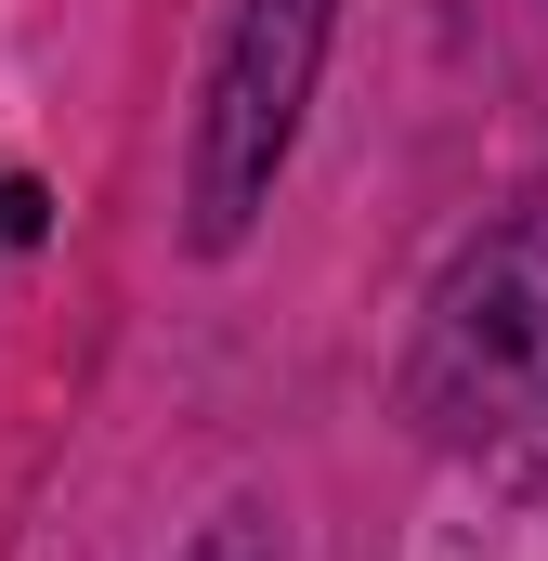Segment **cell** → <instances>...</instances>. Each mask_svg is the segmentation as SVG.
Wrapping results in <instances>:
<instances>
[{
    "mask_svg": "<svg viewBox=\"0 0 548 561\" xmlns=\"http://www.w3.org/2000/svg\"><path fill=\"white\" fill-rule=\"evenodd\" d=\"M327 26H340V0H236V26H222V53H209L196 157H183V222H196L209 262L249 249V222L274 209V170H287V144H300Z\"/></svg>",
    "mask_w": 548,
    "mask_h": 561,
    "instance_id": "obj_1",
    "label": "cell"
},
{
    "mask_svg": "<svg viewBox=\"0 0 548 561\" xmlns=\"http://www.w3.org/2000/svg\"><path fill=\"white\" fill-rule=\"evenodd\" d=\"M406 392L444 444H496L548 419V236H483L431 287Z\"/></svg>",
    "mask_w": 548,
    "mask_h": 561,
    "instance_id": "obj_2",
    "label": "cell"
},
{
    "mask_svg": "<svg viewBox=\"0 0 548 561\" xmlns=\"http://www.w3.org/2000/svg\"><path fill=\"white\" fill-rule=\"evenodd\" d=\"M183 561H287V536H274V510H222Z\"/></svg>",
    "mask_w": 548,
    "mask_h": 561,
    "instance_id": "obj_3",
    "label": "cell"
},
{
    "mask_svg": "<svg viewBox=\"0 0 548 561\" xmlns=\"http://www.w3.org/2000/svg\"><path fill=\"white\" fill-rule=\"evenodd\" d=\"M39 236H53V196L26 170H0V249H39Z\"/></svg>",
    "mask_w": 548,
    "mask_h": 561,
    "instance_id": "obj_4",
    "label": "cell"
}]
</instances>
